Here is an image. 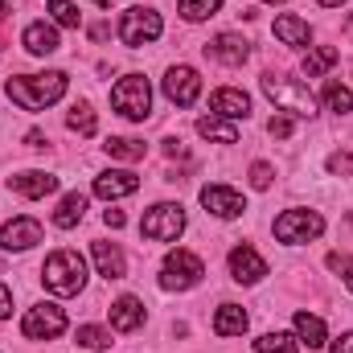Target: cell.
Segmentation results:
<instances>
[{"mask_svg": "<svg viewBox=\"0 0 353 353\" xmlns=\"http://www.w3.org/2000/svg\"><path fill=\"white\" fill-rule=\"evenodd\" d=\"M4 94L25 107V111H46L50 103H58L66 94V74L62 70H46V74H17L4 83Z\"/></svg>", "mask_w": 353, "mask_h": 353, "instance_id": "6da1fadb", "label": "cell"}, {"mask_svg": "<svg viewBox=\"0 0 353 353\" xmlns=\"http://www.w3.org/2000/svg\"><path fill=\"white\" fill-rule=\"evenodd\" d=\"M259 87L275 103V111H283V115H296V119H312L316 115V99H312V90L304 87L300 79H288V74L271 70V74L259 79Z\"/></svg>", "mask_w": 353, "mask_h": 353, "instance_id": "7a4b0ae2", "label": "cell"}, {"mask_svg": "<svg viewBox=\"0 0 353 353\" xmlns=\"http://www.w3.org/2000/svg\"><path fill=\"white\" fill-rule=\"evenodd\" d=\"M41 279H46V288L54 292V296H79L83 288H87V259L79 255V251H54L46 267H41Z\"/></svg>", "mask_w": 353, "mask_h": 353, "instance_id": "3957f363", "label": "cell"}, {"mask_svg": "<svg viewBox=\"0 0 353 353\" xmlns=\"http://www.w3.org/2000/svg\"><path fill=\"white\" fill-rule=\"evenodd\" d=\"M111 107L123 115V119H148L152 115V87H148V79L144 74H128V79H119L115 90H111Z\"/></svg>", "mask_w": 353, "mask_h": 353, "instance_id": "277c9868", "label": "cell"}, {"mask_svg": "<svg viewBox=\"0 0 353 353\" xmlns=\"http://www.w3.org/2000/svg\"><path fill=\"white\" fill-rule=\"evenodd\" d=\"M161 33H165V21H161V12H157V8L136 4V8H128V12L119 17V41H123V46H132V50H140V46H148V41H157Z\"/></svg>", "mask_w": 353, "mask_h": 353, "instance_id": "5b68a950", "label": "cell"}, {"mask_svg": "<svg viewBox=\"0 0 353 353\" xmlns=\"http://www.w3.org/2000/svg\"><path fill=\"white\" fill-rule=\"evenodd\" d=\"M201 275H205V263L193 251H169L165 267H161V288L165 292H189L201 283Z\"/></svg>", "mask_w": 353, "mask_h": 353, "instance_id": "8992f818", "label": "cell"}, {"mask_svg": "<svg viewBox=\"0 0 353 353\" xmlns=\"http://www.w3.org/2000/svg\"><path fill=\"white\" fill-rule=\"evenodd\" d=\"M321 230H325V218L316 210H288V214L275 218V239L288 243V247L312 243V239H321Z\"/></svg>", "mask_w": 353, "mask_h": 353, "instance_id": "52a82bcc", "label": "cell"}, {"mask_svg": "<svg viewBox=\"0 0 353 353\" xmlns=\"http://www.w3.org/2000/svg\"><path fill=\"white\" fill-rule=\"evenodd\" d=\"M181 230H185V210L173 205V201L152 205L140 222V234L152 239V243H173V239H181Z\"/></svg>", "mask_w": 353, "mask_h": 353, "instance_id": "ba28073f", "label": "cell"}, {"mask_svg": "<svg viewBox=\"0 0 353 353\" xmlns=\"http://www.w3.org/2000/svg\"><path fill=\"white\" fill-rule=\"evenodd\" d=\"M21 333L29 341H54V337L66 333V312L58 304H33L21 321Z\"/></svg>", "mask_w": 353, "mask_h": 353, "instance_id": "9c48e42d", "label": "cell"}, {"mask_svg": "<svg viewBox=\"0 0 353 353\" xmlns=\"http://www.w3.org/2000/svg\"><path fill=\"white\" fill-rule=\"evenodd\" d=\"M197 94H201V74H197L193 66H173V70L165 74V99H169V103L193 107Z\"/></svg>", "mask_w": 353, "mask_h": 353, "instance_id": "30bf717a", "label": "cell"}, {"mask_svg": "<svg viewBox=\"0 0 353 353\" xmlns=\"http://www.w3.org/2000/svg\"><path fill=\"white\" fill-rule=\"evenodd\" d=\"M41 243V222L37 218H12L0 226V251H29Z\"/></svg>", "mask_w": 353, "mask_h": 353, "instance_id": "8fae6325", "label": "cell"}, {"mask_svg": "<svg viewBox=\"0 0 353 353\" xmlns=\"http://www.w3.org/2000/svg\"><path fill=\"white\" fill-rule=\"evenodd\" d=\"M201 205H205L214 218H239V214L247 210L243 193L230 189V185H205V189H201Z\"/></svg>", "mask_w": 353, "mask_h": 353, "instance_id": "7c38bea8", "label": "cell"}, {"mask_svg": "<svg viewBox=\"0 0 353 353\" xmlns=\"http://www.w3.org/2000/svg\"><path fill=\"white\" fill-rule=\"evenodd\" d=\"M205 54H210L214 62H226V66H243V62L251 58V41H247L243 33H218V37L205 46Z\"/></svg>", "mask_w": 353, "mask_h": 353, "instance_id": "4fadbf2b", "label": "cell"}, {"mask_svg": "<svg viewBox=\"0 0 353 353\" xmlns=\"http://www.w3.org/2000/svg\"><path fill=\"white\" fill-rule=\"evenodd\" d=\"M140 189V176L128 173V169H107V173L94 176V193L103 201H115V197H132Z\"/></svg>", "mask_w": 353, "mask_h": 353, "instance_id": "5bb4252c", "label": "cell"}, {"mask_svg": "<svg viewBox=\"0 0 353 353\" xmlns=\"http://www.w3.org/2000/svg\"><path fill=\"white\" fill-rule=\"evenodd\" d=\"M210 111L222 115V119H247L251 115V99H247V90H239V87H218L210 94Z\"/></svg>", "mask_w": 353, "mask_h": 353, "instance_id": "9a60e30c", "label": "cell"}, {"mask_svg": "<svg viewBox=\"0 0 353 353\" xmlns=\"http://www.w3.org/2000/svg\"><path fill=\"white\" fill-rule=\"evenodd\" d=\"M226 263H230V275H234L239 283H259L267 275V259L259 251H251V247H234Z\"/></svg>", "mask_w": 353, "mask_h": 353, "instance_id": "2e32d148", "label": "cell"}, {"mask_svg": "<svg viewBox=\"0 0 353 353\" xmlns=\"http://www.w3.org/2000/svg\"><path fill=\"white\" fill-rule=\"evenodd\" d=\"M25 50L29 54H37V58H46V54H54L62 41H58V29L50 25V21H33V25H25Z\"/></svg>", "mask_w": 353, "mask_h": 353, "instance_id": "e0dca14e", "label": "cell"}, {"mask_svg": "<svg viewBox=\"0 0 353 353\" xmlns=\"http://www.w3.org/2000/svg\"><path fill=\"white\" fill-rule=\"evenodd\" d=\"M144 325V304L136 300V296H119L115 304H111V329H119V333H136Z\"/></svg>", "mask_w": 353, "mask_h": 353, "instance_id": "ac0fdd59", "label": "cell"}, {"mask_svg": "<svg viewBox=\"0 0 353 353\" xmlns=\"http://www.w3.org/2000/svg\"><path fill=\"white\" fill-rule=\"evenodd\" d=\"M8 185H12L21 197H46V193H54V189H58V176L41 173V169H29V173L8 176Z\"/></svg>", "mask_w": 353, "mask_h": 353, "instance_id": "d6986e66", "label": "cell"}, {"mask_svg": "<svg viewBox=\"0 0 353 353\" xmlns=\"http://www.w3.org/2000/svg\"><path fill=\"white\" fill-rule=\"evenodd\" d=\"M275 37H279L283 46H292V50H304V46L312 41V29H308V21H300L296 12H283V17H275Z\"/></svg>", "mask_w": 353, "mask_h": 353, "instance_id": "ffe728a7", "label": "cell"}, {"mask_svg": "<svg viewBox=\"0 0 353 353\" xmlns=\"http://www.w3.org/2000/svg\"><path fill=\"white\" fill-rule=\"evenodd\" d=\"M90 251H94V267H99L103 279H123L128 275V259H123V251L115 243H94Z\"/></svg>", "mask_w": 353, "mask_h": 353, "instance_id": "44dd1931", "label": "cell"}, {"mask_svg": "<svg viewBox=\"0 0 353 353\" xmlns=\"http://www.w3.org/2000/svg\"><path fill=\"white\" fill-rule=\"evenodd\" d=\"M197 136L201 140H214V144H239V123L234 119H222V115H201L197 119Z\"/></svg>", "mask_w": 353, "mask_h": 353, "instance_id": "7402d4cb", "label": "cell"}, {"mask_svg": "<svg viewBox=\"0 0 353 353\" xmlns=\"http://www.w3.org/2000/svg\"><path fill=\"white\" fill-rule=\"evenodd\" d=\"M83 218H87V193H66L62 205L54 210V226L58 230H74Z\"/></svg>", "mask_w": 353, "mask_h": 353, "instance_id": "603a6c76", "label": "cell"}, {"mask_svg": "<svg viewBox=\"0 0 353 353\" xmlns=\"http://www.w3.org/2000/svg\"><path fill=\"white\" fill-rule=\"evenodd\" d=\"M247 325H251V316H247L239 304H222L218 316H214V333H218V337H243Z\"/></svg>", "mask_w": 353, "mask_h": 353, "instance_id": "cb8c5ba5", "label": "cell"}, {"mask_svg": "<svg viewBox=\"0 0 353 353\" xmlns=\"http://www.w3.org/2000/svg\"><path fill=\"white\" fill-rule=\"evenodd\" d=\"M296 337H300L308 350H321V345L329 341L325 321H321V316H312V312H296Z\"/></svg>", "mask_w": 353, "mask_h": 353, "instance_id": "d4e9b609", "label": "cell"}, {"mask_svg": "<svg viewBox=\"0 0 353 353\" xmlns=\"http://www.w3.org/2000/svg\"><path fill=\"white\" fill-rule=\"evenodd\" d=\"M337 58H341L337 46H321V50H312V54L304 58V74H308V79H321V74H329V70L337 66Z\"/></svg>", "mask_w": 353, "mask_h": 353, "instance_id": "484cf974", "label": "cell"}, {"mask_svg": "<svg viewBox=\"0 0 353 353\" xmlns=\"http://www.w3.org/2000/svg\"><path fill=\"white\" fill-rule=\"evenodd\" d=\"M107 157H115V161H144V140H132V136H111L107 144Z\"/></svg>", "mask_w": 353, "mask_h": 353, "instance_id": "4316f807", "label": "cell"}, {"mask_svg": "<svg viewBox=\"0 0 353 353\" xmlns=\"http://www.w3.org/2000/svg\"><path fill=\"white\" fill-rule=\"evenodd\" d=\"M321 99H325V107H329V111H337V115H350V111H353V90L345 87V83H337V79H333V83H325V94H321Z\"/></svg>", "mask_w": 353, "mask_h": 353, "instance_id": "83f0119b", "label": "cell"}, {"mask_svg": "<svg viewBox=\"0 0 353 353\" xmlns=\"http://www.w3.org/2000/svg\"><path fill=\"white\" fill-rule=\"evenodd\" d=\"M255 353H300V345L292 333H263L255 341Z\"/></svg>", "mask_w": 353, "mask_h": 353, "instance_id": "f1b7e54d", "label": "cell"}, {"mask_svg": "<svg viewBox=\"0 0 353 353\" xmlns=\"http://www.w3.org/2000/svg\"><path fill=\"white\" fill-rule=\"evenodd\" d=\"M66 123H70V132H79V136H94V128H99V119H94V111H90L87 103H74L70 115H66Z\"/></svg>", "mask_w": 353, "mask_h": 353, "instance_id": "f546056e", "label": "cell"}, {"mask_svg": "<svg viewBox=\"0 0 353 353\" xmlns=\"http://www.w3.org/2000/svg\"><path fill=\"white\" fill-rule=\"evenodd\" d=\"M74 341H79L83 350H107V345H111V333H107V329H99V325H79Z\"/></svg>", "mask_w": 353, "mask_h": 353, "instance_id": "4dcf8cb0", "label": "cell"}, {"mask_svg": "<svg viewBox=\"0 0 353 353\" xmlns=\"http://www.w3.org/2000/svg\"><path fill=\"white\" fill-rule=\"evenodd\" d=\"M50 12H54V21H58L62 29H79V25H83V12H79L70 0H50Z\"/></svg>", "mask_w": 353, "mask_h": 353, "instance_id": "1f68e13d", "label": "cell"}, {"mask_svg": "<svg viewBox=\"0 0 353 353\" xmlns=\"http://www.w3.org/2000/svg\"><path fill=\"white\" fill-rule=\"evenodd\" d=\"M222 8V0H181V17L185 21H205Z\"/></svg>", "mask_w": 353, "mask_h": 353, "instance_id": "d6a6232c", "label": "cell"}, {"mask_svg": "<svg viewBox=\"0 0 353 353\" xmlns=\"http://www.w3.org/2000/svg\"><path fill=\"white\" fill-rule=\"evenodd\" d=\"M329 267L341 275V283L353 292V259H350V255H345V251H333V255H329Z\"/></svg>", "mask_w": 353, "mask_h": 353, "instance_id": "836d02e7", "label": "cell"}, {"mask_svg": "<svg viewBox=\"0 0 353 353\" xmlns=\"http://www.w3.org/2000/svg\"><path fill=\"white\" fill-rule=\"evenodd\" d=\"M267 132H271L275 140H288V136L296 132V119H292V115H271V123H267Z\"/></svg>", "mask_w": 353, "mask_h": 353, "instance_id": "e575fe53", "label": "cell"}, {"mask_svg": "<svg viewBox=\"0 0 353 353\" xmlns=\"http://www.w3.org/2000/svg\"><path fill=\"white\" fill-rule=\"evenodd\" d=\"M271 181H275V169H271L267 161H255V165H251V185H255V189H271Z\"/></svg>", "mask_w": 353, "mask_h": 353, "instance_id": "d590c367", "label": "cell"}, {"mask_svg": "<svg viewBox=\"0 0 353 353\" xmlns=\"http://www.w3.org/2000/svg\"><path fill=\"white\" fill-rule=\"evenodd\" d=\"M329 173L333 176H350L353 173V152H333V157H329Z\"/></svg>", "mask_w": 353, "mask_h": 353, "instance_id": "8d00e7d4", "label": "cell"}, {"mask_svg": "<svg viewBox=\"0 0 353 353\" xmlns=\"http://www.w3.org/2000/svg\"><path fill=\"white\" fill-rule=\"evenodd\" d=\"M103 222H107L111 230H119V226H123L128 218H123V210H107V214H103Z\"/></svg>", "mask_w": 353, "mask_h": 353, "instance_id": "74e56055", "label": "cell"}, {"mask_svg": "<svg viewBox=\"0 0 353 353\" xmlns=\"http://www.w3.org/2000/svg\"><path fill=\"white\" fill-rule=\"evenodd\" d=\"M8 312H12V292H8V288L0 283V321H4Z\"/></svg>", "mask_w": 353, "mask_h": 353, "instance_id": "f35d334b", "label": "cell"}, {"mask_svg": "<svg viewBox=\"0 0 353 353\" xmlns=\"http://www.w3.org/2000/svg\"><path fill=\"white\" fill-rule=\"evenodd\" d=\"M333 353H353V333H341V337L333 341Z\"/></svg>", "mask_w": 353, "mask_h": 353, "instance_id": "ab89813d", "label": "cell"}, {"mask_svg": "<svg viewBox=\"0 0 353 353\" xmlns=\"http://www.w3.org/2000/svg\"><path fill=\"white\" fill-rule=\"evenodd\" d=\"M165 152H169V157H185V144H181V140H165Z\"/></svg>", "mask_w": 353, "mask_h": 353, "instance_id": "60d3db41", "label": "cell"}, {"mask_svg": "<svg viewBox=\"0 0 353 353\" xmlns=\"http://www.w3.org/2000/svg\"><path fill=\"white\" fill-rule=\"evenodd\" d=\"M25 144H29V148H46V136H41V132H29Z\"/></svg>", "mask_w": 353, "mask_h": 353, "instance_id": "b9f144b4", "label": "cell"}, {"mask_svg": "<svg viewBox=\"0 0 353 353\" xmlns=\"http://www.w3.org/2000/svg\"><path fill=\"white\" fill-rule=\"evenodd\" d=\"M321 4H325V8H337V4H345V0H321Z\"/></svg>", "mask_w": 353, "mask_h": 353, "instance_id": "7bdbcfd3", "label": "cell"}, {"mask_svg": "<svg viewBox=\"0 0 353 353\" xmlns=\"http://www.w3.org/2000/svg\"><path fill=\"white\" fill-rule=\"evenodd\" d=\"M94 4H99V8H111V4H115V0H94Z\"/></svg>", "mask_w": 353, "mask_h": 353, "instance_id": "ee69618b", "label": "cell"}, {"mask_svg": "<svg viewBox=\"0 0 353 353\" xmlns=\"http://www.w3.org/2000/svg\"><path fill=\"white\" fill-rule=\"evenodd\" d=\"M4 12H8V4H0V21H4Z\"/></svg>", "mask_w": 353, "mask_h": 353, "instance_id": "f6af8a7d", "label": "cell"}, {"mask_svg": "<svg viewBox=\"0 0 353 353\" xmlns=\"http://www.w3.org/2000/svg\"><path fill=\"white\" fill-rule=\"evenodd\" d=\"M267 4H283V0H267Z\"/></svg>", "mask_w": 353, "mask_h": 353, "instance_id": "bcb514c9", "label": "cell"}]
</instances>
